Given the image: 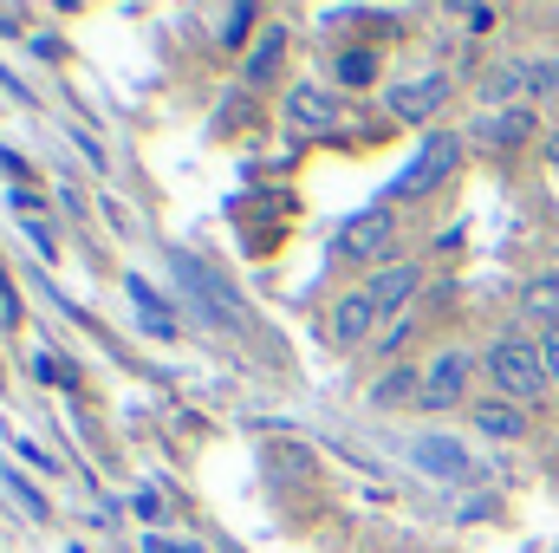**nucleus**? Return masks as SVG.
I'll use <instances>...</instances> for the list:
<instances>
[{"instance_id": "obj_1", "label": "nucleus", "mask_w": 559, "mask_h": 553, "mask_svg": "<svg viewBox=\"0 0 559 553\" xmlns=\"http://www.w3.org/2000/svg\"><path fill=\"white\" fill-rule=\"evenodd\" d=\"M488 378L501 385V398L508 404H540V385H547V358H540V339H521V332H508V339H495L488 345Z\"/></svg>"}, {"instance_id": "obj_2", "label": "nucleus", "mask_w": 559, "mask_h": 553, "mask_svg": "<svg viewBox=\"0 0 559 553\" xmlns=\"http://www.w3.org/2000/svg\"><path fill=\"white\" fill-rule=\"evenodd\" d=\"M391 248H397L391 209H371V215L345 222V235H338V261H358V268H391Z\"/></svg>"}, {"instance_id": "obj_3", "label": "nucleus", "mask_w": 559, "mask_h": 553, "mask_svg": "<svg viewBox=\"0 0 559 553\" xmlns=\"http://www.w3.org/2000/svg\"><path fill=\"white\" fill-rule=\"evenodd\" d=\"M462 163V138L455 131H436V138H423V150H417V163L397 176V196H429L449 169Z\"/></svg>"}, {"instance_id": "obj_4", "label": "nucleus", "mask_w": 559, "mask_h": 553, "mask_svg": "<svg viewBox=\"0 0 559 553\" xmlns=\"http://www.w3.org/2000/svg\"><path fill=\"white\" fill-rule=\"evenodd\" d=\"M462 398H468V352L462 345H442L429 358V372H423V404L429 411H455Z\"/></svg>"}, {"instance_id": "obj_5", "label": "nucleus", "mask_w": 559, "mask_h": 553, "mask_svg": "<svg viewBox=\"0 0 559 553\" xmlns=\"http://www.w3.org/2000/svg\"><path fill=\"white\" fill-rule=\"evenodd\" d=\"M442 98H449V79H442V72H423V79H404V85L384 92L391 118H404V125H429V118L442 111Z\"/></svg>"}, {"instance_id": "obj_6", "label": "nucleus", "mask_w": 559, "mask_h": 553, "mask_svg": "<svg viewBox=\"0 0 559 553\" xmlns=\"http://www.w3.org/2000/svg\"><path fill=\"white\" fill-rule=\"evenodd\" d=\"M384 313H378V299L358 286V293H345L338 306H332V319H325V339L338 345V352H352V345H365L371 339V326H378Z\"/></svg>"}, {"instance_id": "obj_7", "label": "nucleus", "mask_w": 559, "mask_h": 553, "mask_svg": "<svg viewBox=\"0 0 559 553\" xmlns=\"http://www.w3.org/2000/svg\"><path fill=\"white\" fill-rule=\"evenodd\" d=\"M286 118H293L299 131H332V125H338V92L319 85V79H306V85L286 92Z\"/></svg>"}, {"instance_id": "obj_8", "label": "nucleus", "mask_w": 559, "mask_h": 553, "mask_svg": "<svg viewBox=\"0 0 559 553\" xmlns=\"http://www.w3.org/2000/svg\"><path fill=\"white\" fill-rule=\"evenodd\" d=\"M417 286H423L417 261H391V268H378V274L365 280V293L378 299V313H397V319H404V306L417 299Z\"/></svg>"}, {"instance_id": "obj_9", "label": "nucleus", "mask_w": 559, "mask_h": 553, "mask_svg": "<svg viewBox=\"0 0 559 553\" xmlns=\"http://www.w3.org/2000/svg\"><path fill=\"white\" fill-rule=\"evenodd\" d=\"M411 449H417V469L442 475V482H468V475H475L468 449H462V443H449V436H417Z\"/></svg>"}, {"instance_id": "obj_10", "label": "nucleus", "mask_w": 559, "mask_h": 553, "mask_svg": "<svg viewBox=\"0 0 559 553\" xmlns=\"http://www.w3.org/2000/svg\"><path fill=\"white\" fill-rule=\"evenodd\" d=\"M280 66H286V33L274 26V33H261V46L241 59V85H254V92H261V85H274Z\"/></svg>"}, {"instance_id": "obj_11", "label": "nucleus", "mask_w": 559, "mask_h": 553, "mask_svg": "<svg viewBox=\"0 0 559 553\" xmlns=\"http://www.w3.org/2000/svg\"><path fill=\"white\" fill-rule=\"evenodd\" d=\"M475 430H481V436L514 443V436L527 430V411H521V404H508V398H488V404H475Z\"/></svg>"}, {"instance_id": "obj_12", "label": "nucleus", "mask_w": 559, "mask_h": 553, "mask_svg": "<svg viewBox=\"0 0 559 553\" xmlns=\"http://www.w3.org/2000/svg\"><path fill=\"white\" fill-rule=\"evenodd\" d=\"M124 286H131V299H138L143 326H150L156 339H176V313L163 306V293H156V286H150V280H143V274H131V280H124Z\"/></svg>"}, {"instance_id": "obj_13", "label": "nucleus", "mask_w": 559, "mask_h": 553, "mask_svg": "<svg viewBox=\"0 0 559 553\" xmlns=\"http://www.w3.org/2000/svg\"><path fill=\"white\" fill-rule=\"evenodd\" d=\"M481 138H495V143L534 138V111H488V118H481Z\"/></svg>"}, {"instance_id": "obj_14", "label": "nucleus", "mask_w": 559, "mask_h": 553, "mask_svg": "<svg viewBox=\"0 0 559 553\" xmlns=\"http://www.w3.org/2000/svg\"><path fill=\"white\" fill-rule=\"evenodd\" d=\"M527 313H534V319H547V332L559 326V274L527 280Z\"/></svg>"}, {"instance_id": "obj_15", "label": "nucleus", "mask_w": 559, "mask_h": 553, "mask_svg": "<svg viewBox=\"0 0 559 553\" xmlns=\"http://www.w3.org/2000/svg\"><path fill=\"white\" fill-rule=\"evenodd\" d=\"M411 391H423L417 372H391V378L371 385V404H411Z\"/></svg>"}, {"instance_id": "obj_16", "label": "nucleus", "mask_w": 559, "mask_h": 553, "mask_svg": "<svg viewBox=\"0 0 559 553\" xmlns=\"http://www.w3.org/2000/svg\"><path fill=\"white\" fill-rule=\"evenodd\" d=\"M378 79V59L371 52H345L338 59V85H371Z\"/></svg>"}, {"instance_id": "obj_17", "label": "nucleus", "mask_w": 559, "mask_h": 553, "mask_svg": "<svg viewBox=\"0 0 559 553\" xmlns=\"http://www.w3.org/2000/svg\"><path fill=\"white\" fill-rule=\"evenodd\" d=\"M521 79H527V92H559V59H534V66H521Z\"/></svg>"}, {"instance_id": "obj_18", "label": "nucleus", "mask_w": 559, "mask_h": 553, "mask_svg": "<svg viewBox=\"0 0 559 553\" xmlns=\"http://www.w3.org/2000/svg\"><path fill=\"white\" fill-rule=\"evenodd\" d=\"M248 26H254V7H228V13H222V46H241Z\"/></svg>"}, {"instance_id": "obj_19", "label": "nucleus", "mask_w": 559, "mask_h": 553, "mask_svg": "<svg viewBox=\"0 0 559 553\" xmlns=\"http://www.w3.org/2000/svg\"><path fill=\"white\" fill-rule=\"evenodd\" d=\"M0 326L7 332H20V293H13V280L0 274Z\"/></svg>"}, {"instance_id": "obj_20", "label": "nucleus", "mask_w": 559, "mask_h": 553, "mask_svg": "<svg viewBox=\"0 0 559 553\" xmlns=\"http://www.w3.org/2000/svg\"><path fill=\"white\" fill-rule=\"evenodd\" d=\"M540 358H547V378L559 385V326L554 332H540Z\"/></svg>"}, {"instance_id": "obj_21", "label": "nucleus", "mask_w": 559, "mask_h": 553, "mask_svg": "<svg viewBox=\"0 0 559 553\" xmlns=\"http://www.w3.org/2000/svg\"><path fill=\"white\" fill-rule=\"evenodd\" d=\"M13 495H20V502H26V515H33V521H46V502H39V489H26V482H20V475H13Z\"/></svg>"}, {"instance_id": "obj_22", "label": "nucleus", "mask_w": 559, "mask_h": 553, "mask_svg": "<svg viewBox=\"0 0 559 553\" xmlns=\"http://www.w3.org/2000/svg\"><path fill=\"white\" fill-rule=\"evenodd\" d=\"M0 33H26V13L20 7H0Z\"/></svg>"}, {"instance_id": "obj_23", "label": "nucleus", "mask_w": 559, "mask_h": 553, "mask_svg": "<svg viewBox=\"0 0 559 553\" xmlns=\"http://www.w3.org/2000/svg\"><path fill=\"white\" fill-rule=\"evenodd\" d=\"M143 553H195V548H182V541H143Z\"/></svg>"}, {"instance_id": "obj_24", "label": "nucleus", "mask_w": 559, "mask_h": 553, "mask_svg": "<svg viewBox=\"0 0 559 553\" xmlns=\"http://www.w3.org/2000/svg\"><path fill=\"white\" fill-rule=\"evenodd\" d=\"M547 156H554V169H559V138H554V143H547Z\"/></svg>"}]
</instances>
